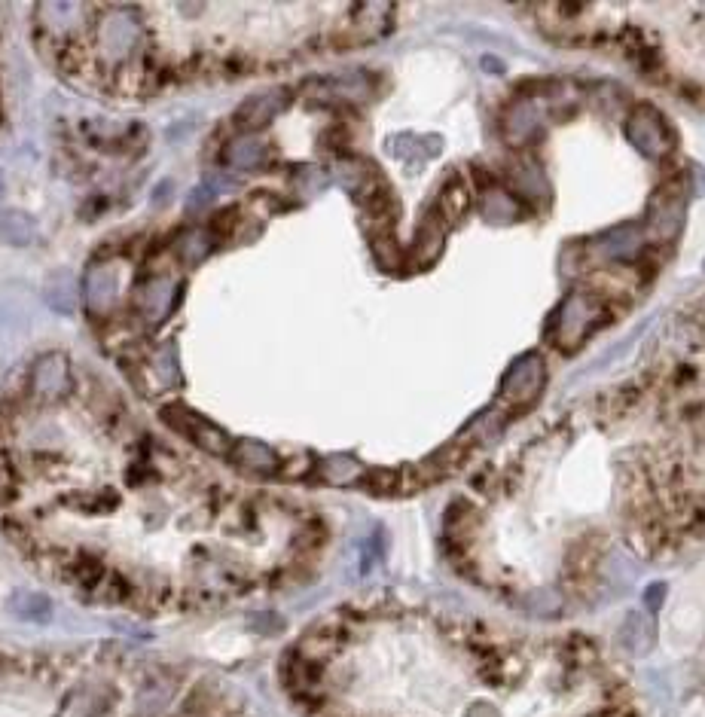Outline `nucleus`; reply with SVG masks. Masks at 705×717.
<instances>
[{
	"label": "nucleus",
	"instance_id": "obj_1",
	"mask_svg": "<svg viewBox=\"0 0 705 717\" xmlns=\"http://www.w3.org/2000/svg\"><path fill=\"white\" fill-rule=\"evenodd\" d=\"M141 40V16L135 10H110L104 13V19L98 22V31H95V43H98V52L110 62H123L135 52Z\"/></svg>",
	"mask_w": 705,
	"mask_h": 717
},
{
	"label": "nucleus",
	"instance_id": "obj_2",
	"mask_svg": "<svg viewBox=\"0 0 705 717\" xmlns=\"http://www.w3.org/2000/svg\"><path fill=\"white\" fill-rule=\"evenodd\" d=\"M83 296L95 318H107L116 309V300H120V269H116V263L110 260L92 263L83 281Z\"/></svg>",
	"mask_w": 705,
	"mask_h": 717
},
{
	"label": "nucleus",
	"instance_id": "obj_3",
	"mask_svg": "<svg viewBox=\"0 0 705 717\" xmlns=\"http://www.w3.org/2000/svg\"><path fill=\"white\" fill-rule=\"evenodd\" d=\"M71 388V364L62 351H46L31 367V391L40 400H58Z\"/></svg>",
	"mask_w": 705,
	"mask_h": 717
},
{
	"label": "nucleus",
	"instance_id": "obj_4",
	"mask_svg": "<svg viewBox=\"0 0 705 717\" xmlns=\"http://www.w3.org/2000/svg\"><path fill=\"white\" fill-rule=\"evenodd\" d=\"M178 303V281L171 275H153L138 287V312L147 324H162Z\"/></svg>",
	"mask_w": 705,
	"mask_h": 717
},
{
	"label": "nucleus",
	"instance_id": "obj_5",
	"mask_svg": "<svg viewBox=\"0 0 705 717\" xmlns=\"http://www.w3.org/2000/svg\"><path fill=\"white\" fill-rule=\"evenodd\" d=\"M171 409H174V415H181V418H171V415H165V418L174 428H181L187 437H193V443H199L202 449H208L214 455H223L229 449V440H226V434L220 428L208 425L205 418H199L196 412H190L184 406H171Z\"/></svg>",
	"mask_w": 705,
	"mask_h": 717
},
{
	"label": "nucleus",
	"instance_id": "obj_6",
	"mask_svg": "<svg viewBox=\"0 0 705 717\" xmlns=\"http://www.w3.org/2000/svg\"><path fill=\"white\" fill-rule=\"evenodd\" d=\"M77 296H80V287H77V278L68 269H55L43 281V303L55 315H74L77 312Z\"/></svg>",
	"mask_w": 705,
	"mask_h": 717
},
{
	"label": "nucleus",
	"instance_id": "obj_7",
	"mask_svg": "<svg viewBox=\"0 0 705 717\" xmlns=\"http://www.w3.org/2000/svg\"><path fill=\"white\" fill-rule=\"evenodd\" d=\"M281 98H284L281 89L248 98V101L239 107V113H235V123H239L242 129H248V132H251V129H263V126H269L272 119H275V113L281 110V104H284Z\"/></svg>",
	"mask_w": 705,
	"mask_h": 717
},
{
	"label": "nucleus",
	"instance_id": "obj_8",
	"mask_svg": "<svg viewBox=\"0 0 705 717\" xmlns=\"http://www.w3.org/2000/svg\"><path fill=\"white\" fill-rule=\"evenodd\" d=\"M37 242V220L28 211H0V245L28 248Z\"/></svg>",
	"mask_w": 705,
	"mask_h": 717
},
{
	"label": "nucleus",
	"instance_id": "obj_9",
	"mask_svg": "<svg viewBox=\"0 0 705 717\" xmlns=\"http://www.w3.org/2000/svg\"><path fill=\"white\" fill-rule=\"evenodd\" d=\"M147 370L156 382V388H174L181 382V361H178V348L171 342H162L147 361Z\"/></svg>",
	"mask_w": 705,
	"mask_h": 717
},
{
	"label": "nucleus",
	"instance_id": "obj_10",
	"mask_svg": "<svg viewBox=\"0 0 705 717\" xmlns=\"http://www.w3.org/2000/svg\"><path fill=\"white\" fill-rule=\"evenodd\" d=\"M223 159L232 165V168H239V171H251V168H260L263 159H266V144L254 135H242V138H235L229 141Z\"/></svg>",
	"mask_w": 705,
	"mask_h": 717
},
{
	"label": "nucleus",
	"instance_id": "obj_11",
	"mask_svg": "<svg viewBox=\"0 0 705 717\" xmlns=\"http://www.w3.org/2000/svg\"><path fill=\"white\" fill-rule=\"evenodd\" d=\"M10 611L19 620H28V623H49L52 620V602L46 599L43 592H28V589L13 592L10 595Z\"/></svg>",
	"mask_w": 705,
	"mask_h": 717
},
{
	"label": "nucleus",
	"instance_id": "obj_12",
	"mask_svg": "<svg viewBox=\"0 0 705 717\" xmlns=\"http://www.w3.org/2000/svg\"><path fill=\"white\" fill-rule=\"evenodd\" d=\"M37 16H40V22H43L49 31H71V28H77L89 13H86V7H80V4H46V7L37 10Z\"/></svg>",
	"mask_w": 705,
	"mask_h": 717
},
{
	"label": "nucleus",
	"instance_id": "obj_13",
	"mask_svg": "<svg viewBox=\"0 0 705 717\" xmlns=\"http://www.w3.org/2000/svg\"><path fill=\"white\" fill-rule=\"evenodd\" d=\"M178 257L187 263V266H199L208 254H211V248H214V238H211V232L208 229H190V232H184L181 238H178Z\"/></svg>",
	"mask_w": 705,
	"mask_h": 717
},
{
	"label": "nucleus",
	"instance_id": "obj_14",
	"mask_svg": "<svg viewBox=\"0 0 705 717\" xmlns=\"http://www.w3.org/2000/svg\"><path fill=\"white\" fill-rule=\"evenodd\" d=\"M232 458H235V464H242V467H248V470H263V473L275 470V455H272V449L263 446V443H257V440L239 443V446H235V452H232Z\"/></svg>",
	"mask_w": 705,
	"mask_h": 717
},
{
	"label": "nucleus",
	"instance_id": "obj_15",
	"mask_svg": "<svg viewBox=\"0 0 705 717\" xmlns=\"http://www.w3.org/2000/svg\"><path fill=\"white\" fill-rule=\"evenodd\" d=\"M321 476L327 483H336V486H351L361 476V464L348 455H333L321 464Z\"/></svg>",
	"mask_w": 705,
	"mask_h": 717
},
{
	"label": "nucleus",
	"instance_id": "obj_16",
	"mask_svg": "<svg viewBox=\"0 0 705 717\" xmlns=\"http://www.w3.org/2000/svg\"><path fill=\"white\" fill-rule=\"evenodd\" d=\"M211 196H214V190L205 184V187H199V190H193V196H190V202H187V208L190 211H199V208H205L208 202H211Z\"/></svg>",
	"mask_w": 705,
	"mask_h": 717
},
{
	"label": "nucleus",
	"instance_id": "obj_17",
	"mask_svg": "<svg viewBox=\"0 0 705 717\" xmlns=\"http://www.w3.org/2000/svg\"><path fill=\"white\" fill-rule=\"evenodd\" d=\"M0 196H4V181H0Z\"/></svg>",
	"mask_w": 705,
	"mask_h": 717
}]
</instances>
